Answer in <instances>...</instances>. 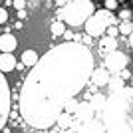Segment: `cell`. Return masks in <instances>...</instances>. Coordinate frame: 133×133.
<instances>
[{
    "label": "cell",
    "instance_id": "cell-14",
    "mask_svg": "<svg viewBox=\"0 0 133 133\" xmlns=\"http://www.w3.org/2000/svg\"><path fill=\"white\" fill-rule=\"evenodd\" d=\"M103 6H105L107 10H111V12H113V10H115V8H117L119 4H117V0H103Z\"/></svg>",
    "mask_w": 133,
    "mask_h": 133
},
{
    "label": "cell",
    "instance_id": "cell-17",
    "mask_svg": "<svg viewBox=\"0 0 133 133\" xmlns=\"http://www.w3.org/2000/svg\"><path fill=\"white\" fill-rule=\"evenodd\" d=\"M12 4H14L16 10H22L24 6H26V0H12Z\"/></svg>",
    "mask_w": 133,
    "mask_h": 133
},
{
    "label": "cell",
    "instance_id": "cell-7",
    "mask_svg": "<svg viewBox=\"0 0 133 133\" xmlns=\"http://www.w3.org/2000/svg\"><path fill=\"white\" fill-rule=\"evenodd\" d=\"M18 62L14 58V52H2L0 54V72L2 74H8L12 70H16Z\"/></svg>",
    "mask_w": 133,
    "mask_h": 133
},
{
    "label": "cell",
    "instance_id": "cell-21",
    "mask_svg": "<svg viewBox=\"0 0 133 133\" xmlns=\"http://www.w3.org/2000/svg\"><path fill=\"white\" fill-rule=\"evenodd\" d=\"M66 2H68V0H56V4H58V6H64Z\"/></svg>",
    "mask_w": 133,
    "mask_h": 133
},
{
    "label": "cell",
    "instance_id": "cell-9",
    "mask_svg": "<svg viewBox=\"0 0 133 133\" xmlns=\"http://www.w3.org/2000/svg\"><path fill=\"white\" fill-rule=\"evenodd\" d=\"M99 50H101V54H109V52H113L115 50V46H117V42H115V38L113 36H107V34H103V36H99Z\"/></svg>",
    "mask_w": 133,
    "mask_h": 133
},
{
    "label": "cell",
    "instance_id": "cell-3",
    "mask_svg": "<svg viewBox=\"0 0 133 133\" xmlns=\"http://www.w3.org/2000/svg\"><path fill=\"white\" fill-rule=\"evenodd\" d=\"M109 24H117V18L111 14V10L103 8V10H94V14L83 22L85 26V34L91 38H99L103 36Z\"/></svg>",
    "mask_w": 133,
    "mask_h": 133
},
{
    "label": "cell",
    "instance_id": "cell-10",
    "mask_svg": "<svg viewBox=\"0 0 133 133\" xmlns=\"http://www.w3.org/2000/svg\"><path fill=\"white\" fill-rule=\"evenodd\" d=\"M36 62H38V54H36L34 50H26V52H22V66L32 68Z\"/></svg>",
    "mask_w": 133,
    "mask_h": 133
},
{
    "label": "cell",
    "instance_id": "cell-11",
    "mask_svg": "<svg viewBox=\"0 0 133 133\" xmlns=\"http://www.w3.org/2000/svg\"><path fill=\"white\" fill-rule=\"evenodd\" d=\"M50 32H52V36H54V38L62 36V34L66 32V22H64V20H56V22H52Z\"/></svg>",
    "mask_w": 133,
    "mask_h": 133
},
{
    "label": "cell",
    "instance_id": "cell-4",
    "mask_svg": "<svg viewBox=\"0 0 133 133\" xmlns=\"http://www.w3.org/2000/svg\"><path fill=\"white\" fill-rule=\"evenodd\" d=\"M8 115H10V88H8L4 74L0 72V131L4 129Z\"/></svg>",
    "mask_w": 133,
    "mask_h": 133
},
{
    "label": "cell",
    "instance_id": "cell-12",
    "mask_svg": "<svg viewBox=\"0 0 133 133\" xmlns=\"http://www.w3.org/2000/svg\"><path fill=\"white\" fill-rule=\"evenodd\" d=\"M119 34H123V36H129L133 30V20H121V24H119Z\"/></svg>",
    "mask_w": 133,
    "mask_h": 133
},
{
    "label": "cell",
    "instance_id": "cell-22",
    "mask_svg": "<svg viewBox=\"0 0 133 133\" xmlns=\"http://www.w3.org/2000/svg\"><path fill=\"white\" fill-rule=\"evenodd\" d=\"M131 4H133V0H131Z\"/></svg>",
    "mask_w": 133,
    "mask_h": 133
},
{
    "label": "cell",
    "instance_id": "cell-1",
    "mask_svg": "<svg viewBox=\"0 0 133 133\" xmlns=\"http://www.w3.org/2000/svg\"><path fill=\"white\" fill-rule=\"evenodd\" d=\"M94 54L85 44L66 42L46 52L32 66L20 91V113L34 129L52 127L66 103L85 88Z\"/></svg>",
    "mask_w": 133,
    "mask_h": 133
},
{
    "label": "cell",
    "instance_id": "cell-16",
    "mask_svg": "<svg viewBox=\"0 0 133 133\" xmlns=\"http://www.w3.org/2000/svg\"><path fill=\"white\" fill-rule=\"evenodd\" d=\"M8 22V10L6 8H0V24Z\"/></svg>",
    "mask_w": 133,
    "mask_h": 133
},
{
    "label": "cell",
    "instance_id": "cell-2",
    "mask_svg": "<svg viewBox=\"0 0 133 133\" xmlns=\"http://www.w3.org/2000/svg\"><path fill=\"white\" fill-rule=\"evenodd\" d=\"M94 10L95 6L91 0H68L58 10V20H64L66 26H82Z\"/></svg>",
    "mask_w": 133,
    "mask_h": 133
},
{
    "label": "cell",
    "instance_id": "cell-13",
    "mask_svg": "<svg viewBox=\"0 0 133 133\" xmlns=\"http://www.w3.org/2000/svg\"><path fill=\"white\" fill-rule=\"evenodd\" d=\"M105 34H107V36H113V38H117V34H119V28H117L115 24H109V26H107V30H105Z\"/></svg>",
    "mask_w": 133,
    "mask_h": 133
},
{
    "label": "cell",
    "instance_id": "cell-5",
    "mask_svg": "<svg viewBox=\"0 0 133 133\" xmlns=\"http://www.w3.org/2000/svg\"><path fill=\"white\" fill-rule=\"evenodd\" d=\"M129 64V58L127 54H123V52H119L115 48L113 52H109V54H105V70L109 74H119L123 72L125 68H127Z\"/></svg>",
    "mask_w": 133,
    "mask_h": 133
},
{
    "label": "cell",
    "instance_id": "cell-15",
    "mask_svg": "<svg viewBox=\"0 0 133 133\" xmlns=\"http://www.w3.org/2000/svg\"><path fill=\"white\" fill-rule=\"evenodd\" d=\"M131 14L133 12L129 10V8H123V10L119 12V18H121V20H131Z\"/></svg>",
    "mask_w": 133,
    "mask_h": 133
},
{
    "label": "cell",
    "instance_id": "cell-18",
    "mask_svg": "<svg viewBox=\"0 0 133 133\" xmlns=\"http://www.w3.org/2000/svg\"><path fill=\"white\" fill-rule=\"evenodd\" d=\"M62 36H64V38H66L68 42H72V40H74V32H70V30H66V32L62 34Z\"/></svg>",
    "mask_w": 133,
    "mask_h": 133
},
{
    "label": "cell",
    "instance_id": "cell-19",
    "mask_svg": "<svg viewBox=\"0 0 133 133\" xmlns=\"http://www.w3.org/2000/svg\"><path fill=\"white\" fill-rule=\"evenodd\" d=\"M18 18H20V20H22V18H26V14H24V8H22V10H18Z\"/></svg>",
    "mask_w": 133,
    "mask_h": 133
},
{
    "label": "cell",
    "instance_id": "cell-8",
    "mask_svg": "<svg viewBox=\"0 0 133 133\" xmlns=\"http://www.w3.org/2000/svg\"><path fill=\"white\" fill-rule=\"evenodd\" d=\"M16 46H18L16 36H12V34H2L0 36V52H14Z\"/></svg>",
    "mask_w": 133,
    "mask_h": 133
},
{
    "label": "cell",
    "instance_id": "cell-6",
    "mask_svg": "<svg viewBox=\"0 0 133 133\" xmlns=\"http://www.w3.org/2000/svg\"><path fill=\"white\" fill-rule=\"evenodd\" d=\"M89 79H91V83H94V85L103 88V85H107V83L111 82V74L107 72V70H103V68H97V70L94 68V70H91Z\"/></svg>",
    "mask_w": 133,
    "mask_h": 133
},
{
    "label": "cell",
    "instance_id": "cell-20",
    "mask_svg": "<svg viewBox=\"0 0 133 133\" xmlns=\"http://www.w3.org/2000/svg\"><path fill=\"white\" fill-rule=\"evenodd\" d=\"M127 38H129V46H131V48H133V30H131V34H129Z\"/></svg>",
    "mask_w": 133,
    "mask_h": 133
}]
</instances>
